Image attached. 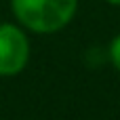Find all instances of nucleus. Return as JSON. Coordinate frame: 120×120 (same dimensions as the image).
I'll use <instances>...</instances> for the list:
<instances>
[{
	"label": "nucleus",
	"instance_id": "f257e3e1",
	"mask_svg": "<svg viewBox=\"0 0 120 120\" xmlns=\"http://www.w3.org/2000/svg\"><path fill=\"white\" fill-rule=\"evenodd\" d=\"M11 13L32 34H57L74 21L78 0H11Z\"/></svg>",
	"mask_w": 120,
	"mask_h": 120
},
{
	"label": "nucleus",
	"instance_id": "f03ea898",
	"mask_svg": "<svg viewBox=\"0 0 120 120\" xmlns=\"http://www.w3.org/2000/svg\"><path fill=\"white\" fill-rule=\"evenodd\" d=\"M32 57L27 30L17 21H0V78L19 76Z\"/></svg>",
	"mask_w": 120,
	"mask_h": 120
},
{
	"label": "nucleus",
	"instance_id": "7ed1b4c3",
	"mask_svg": "<svg viewBox=\"0 0 120 120\" xmlns=\"http://www.w3.org/2000/svg\"><path fill=\"white\" fill-rule=\"evenodd\" d=\"M108 61L112 63V68L120 74V34H116L110 44H108Z\"/></svg>",
	"mask_w": 120,
	"mask_h": 120
},
{
	"label": "nucleus",
	"instance_id": "20e7f679",
	"mask_svg": "<svg viewBox=\"0 0 120 120\" xmlns=\"http://www.w3.org/2000/svg\"><path fill=\"white\" fill-rule=\"evenodd\" d=\"M108 4H112V6H120V0H105Z\"/></svg>",
	"mask_w": 120,
	"mask_h": 120
}]
</instances>
